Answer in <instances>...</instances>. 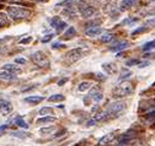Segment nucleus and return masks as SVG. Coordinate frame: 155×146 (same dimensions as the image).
<instances>
[{
    "instance_id": "obj_28",
    "label": "nucleus",
    "mask_w": 155,
    "mask_h": 146,
    "mask_svg": "<svg viewBox=\"0 0 155 146\" xmlns=\"http://www.w3.org/2000/svg\"><path fill=\"white\" fill-rule=\"evenodd\" d=\"M153 48H155V41H151V42L145 43L144 47H143V50L144 52H148V50H151Z\"/></svg>"
},
{
    "instance_id": "obj_23",
    "label": "nucleus",
    "mask_w": 155,
    "mask_h": 146,
    "mask_svg": "<svg viewBox=\"0 0 155 146\" xmlns=\"http://www.w3.org/2000/svg\"><path fill=\"white\" fill-rule=\"evenodd\" d=\"M113 40H114V34L113 33H105V34H102V37H101V42H104V43H108V42H111Z\"/></svg>"
},
{
    "instance_id": "obj_2",
    "label": "nucleus",
    "mask_w": 155,
    "mask_h": 146,
    "mask_svg": "<svg viewBox=\"0 0 155 146\" xmlns=\"http://www.w3.org/2000/svg\"><path fill=\"white\" fill-rule=\"evenodd\" d=\"M132 92H133V85L130 82L123 81L113 90V96L116 98L117 97H126V96L130 95Z\"/></svg>"
},
{
    "instance_id": "obj_30",
    "label": "nucleus",
    "mask_w": 155,
    "mask_h": 146,
    "mask_svg": "<svg viewBox=\"0 0 155 146\" xmlns=\"http://www.w3.org/2000/svg\"><path fill=\"white\" fill-rule=\"evenodd\" d=\"M132 75V72L129 71V70H127V69H124L123 71H122V74H121V76H120V80H123V79H127V78H129Z\"/></svg>"
},
{
    "instance_id": "obj_36",
    "label": "nucleus",
    "mask_w": 155,
    "mask_h": 146,
    "mask_svg": "<svg viewBox=\"0 0 155 146\" xmlns=\"http://www.w3.org/2000/svg\"><path fill=\"white\" fill-rule=\"evenodd\" d=\"M67 81H68V78H64V79H62L59 82H58V86H62V85H64Z\"/></svg>"
},
{
    "instance_id": "obj_42",
    "label": "nucleus",
    "mask_w": 155,
    "mask_h": 146,
    "mask_svg": "<svg viewBox=\"0 0 155 146\" xmlns=\"http://www.w3.org/2000/svg\"><path fill=\"white\" fill-rule=\"evenodd\" d=\"M150 2H155V0H150Z\"/></svg>"
},
{
    "instance_id": "obj_38",
    "label": "nucleus",
    "mask_w": 155,
    "mask_h": 146,
    "mask_svg": "<svg viewBox=\"0 0 155 146\" xmlns=\"http://www.w3.org/2000/svg\"><path fill=\"white\" fill-rule=\"evenodd\" d=\"M63 47H64V46L61 44V43H54V44H53V48H54V49H57V48H63Z\"/></svg>"
},
{
    "instance_id": "obj_16",
    "label": "nucleus",
    "mask_w": 155,
    "mask_h": 146,
    "mask_svg": "<svg viewBox=\"0 0 155 146\" xmlns=\"http://www.w3.org/2000/svg\"><path fill=\"white\" fill-rule=\"evenodd\" d=\"M54 122H57V118H55V117H51V116H48V117H42V118H38V119H37V124H40V125H42V124H48V123H54Z\"/></svg>"
},
{
    "instance_id": "obj_27",
    "label": "nucleus",
    "mask_w": 155,
    "mask_h": 146,
    "mask_svg": "<svg viewBox=\"0 0 155 146\" xmlns=\"http://www.w3.org/2000/svg\"><path fill=\"white\" fill-rule=\"evenodd\" d=\"M75 4V0H64L59 4V6H65V9H73V5Z\"/></svg>"
},
{
    "instance_id": "obj_9",
    "label": "nucleus",
    "mask_w": 155,
    "mask_h": 146,
    "mask_svg": "<svg viewBox=\"0 0 155 146\" xmlns=\"http://www.w3.org/2000/svg\"><path fill=\"white\" fill-rule=\"evenodd\" d=\"M113 138H114V133H108V134L104 135V136L99 140L97 145H99V146H106L107 144H110V142L112 141V139H113Z\"/></svg>"
},
{
    "instance_id": "obj_43",
    "label": "nucleus",
    "mask_w": 155,
    "mask_h": 146,
    "mask_svg": "<svg viewBox=\"0 0 155 146\" xmlns=\"http://www.w3.org/2000/svg\"><path fill=\"white\" fill-rule=\"evenodd\" d=\"M0 2H3V0H0Z\"/></svg>"
},
{
    "instance_id": "obj_8",
    "label": "nucleus",
    "mask_w": 155,
    "mask_h": 146,
    "mask_svg": "<svg viewBox=\"0 0 155 146\" xmlns=\"http://www.w3.org/2000/svg\"><path fill=\"white\" fill-rule=\"evenodd\" d=\"M104 32V30L100 26H91L86 30V34L90 37H96V36H100Z\"/></svg>"
},
{
    "instance_id": "obj_15",
    "label": "nucleus",
    "mask_w": 155,
    "mask_h": 146,
    "mask_svg": "<svg viewBox=\"0 0 155 146\" xmlns=\"http://www.w3.org/2000/svg\"><path fill=\"white\" fill-rule=\"evenodd\" d=\"M102 68H104V70L107 72L108 75H113V74H116V71H117V68H116V66H114V64H112V63L104 64V65H102Z\"/></svg>"
},
{
    "instance_id": "obj_5",
    "label": "nucleus",
    "mask_w": 155,
    "mask_h": 146,
    "mask_svg": "<svg viewBox=\"0 0 155 146\" xmlns=\"http://www.w3.org/2000/svg\"><path fill=\"white\" fill-rule=\"evenodd\" d=\"M84 56V53L80 48H75V49H71L67 53V56H65V59L68 63H75L76 60H80Z\"/></svg>"
},
{
    "instance_id": "obj_6",
    "label": "nucleus",
    "mask_w": 155,
    "mask_h": 146,
    "mask_svg": "<svg viewBox=\"0 0 155 146\" xmlns=\"http://www.w3.org/2000/svg\"><path fill=\"white\" fill-rule=\"evenodd\" d=\"M51 25H52V27L55 28V31L58 33H61L67 27V22H64L61 17H53V19L51 20Z\"/></svg>"
},
{
    "instance_id": "obj_33",
    "label": "nucleus",
    "mask_w": 155,
    "mask_h": 146,
    "mask_svg": "<svg viewBox=\"0 0 155 146\" xmlns=\"http://www.w3.org/2000/svg\"><path fill=\"white\" fill-rule=\"evenodd\" d=\"M53 37H54V34H53V33H49V34H47V36H45V37L42 38V42H45V43H46V42H48V41H51V40H52Z\"/></svg>"
},
{
    "instance_id": "obj_3",
    "label": "nucleus",
    "mask_w": 155,
    "mask_h": 146,
    "mask_svg": "<svg viewBox=\"0 0 155 146\" xmlns=\"http://www.w3.org/2000/svg\"><path fill=\"white\" fill-rule=\"evenodd\" d=\"M31 60L36 65L40 66V68H47V66H49V60H48V58L45 56L42 52H35V53H32L31 54Z\"/></svg>"
},
{
    "instance_id": "obj_14",
    "label": "nucleus",
    "mask_w": 155,
    "mask_h": 146,
    "mask_svg": "<svg viewBox=\"0 0 155 146\" xmlns=\"http://www.w3.org/2000/svg\"><path fill=\"white\" fill-rule=\"evenodd\" d=\"M45 100L43 96H28L25 98V102L27 103H31V104H37V103H40Z\"/></svg>"
},
{
    "instance_id": "obj_37",
    "label": "nucleus",
    "mask_w": 155,
    "mask_h": 146,
    "mask_svg": "<svg viewBox=\"0 0 155 146\" xmlns=\"http://www.w3.org/2000/svg\"><path fill=\"white\" fill-rule=\"evenodd\" d=\"M16 63H17V64H25V63H26V60H25V59H22V58H17V59H16Z\"/></svg>"
},
{
    "instance_id": "obj_7",
    "label": "nucleus",
    "mask_w": 155,
    "mask_h": 146,
    "mask_svg": "<svg viewBox=\"0 0 155 146\" xmlns=\"http://www.w3.org/2000/svg\"><path fill=\"white\" fill-rule=\"evenodd\" d=\"M0 112H2V114H4V116H8L9 113H11L12 112L11 103L5 101V100H0Z\"/></svg>"
},
{
    "instance_id": "obj_31",
    "label": "nucleus",
    "mask_w": 155,
    "mask_h": 146,
    "mask_svg": "<svg viewBox=\"0 0 155 146\" xmlns=\"http://www.w3.org/2000/svg\"><path fill=\"white\" fill-rule=\"evenodd\" d=\"M148 30V27H139V28H137V30H134L133 32H132V34L134 36V34H138V33H143V32H145Z\"/></svg>"
},
{
    "instance_id": "obj_40",
    "label": "nucleus",
    "mask_w": 155,
    "mask_h": 146,
    "mask_svg": "<svg viewBox=\"0 0 155 146\" xmlns=\"http://www.w3.org/2000/svg\"><path fill=\"white\" fill-rule=\"evenodd\" d=\"M147 117H148V118H155V111H154V112H150Z\"/></svg>"
},
{
    "instance_id": "obj_24",
    "label": "nucleus",
    "mask_w": 155,
    "mask_h": 146,
    "mask_svg": "<svg viewBox=\"0 0 155 146\" xmlns=\"http://www.w3.org/2000/svg\"><path fill=\"white\" fill-rule=\"evenodd\" d=\"M65 100V97L63 96V95H53V96H51L49 98H48V101L49 102H62V101H64Z\"/></svg>"
},
{
    "instance_id": "obj_1",
    "label": "nucleus",
    "mask_w": 155,
    "mask_h": 146,
    "mask_svg": "<svg viewBox=\"0 0 155 146\" xmlns=\"http://www.w3.org/2000/svg\"><path fill=\"white\" fill-rule=\"evenodd\" d=\"M8 15H9V17H11L12 20H24V19L30 17L31 12L27 9H24V8L10 6V8H8Z\"/></svg>"
},
{
    "instance_id": "obj_22",
    "label": "nucleus",
    "mask_w": 155,
    "mask_h": 146,
    "mask_svg": "<svg viewBox=\"0 0 155 146\" xmlns=\"http://www.w3.org/2000/svg\"><path fill=\"white\" fill-rule=\"evenodd\" d=\"M40 116H42V117L53 116V108H51V107H43L41 111H40Z\"/></svg>"
},
{
    "instance_id": "obj_21",
    "label": "nucleus",
    "mask_w": 155,
    "mask_h": 146,
    "mask_svg": "<svg viewBox=\"0 0 155 146\" xmlns=\"http://www.w3.org/2000/svg\"><path fill=\"white\" fill-rule=\"evenodd\" d=\"M90 87H91V82L84 81V82L79 84V86H78V91H79V92H84V91H87Z\"/></svg>"
},
{
    "instance_id": "obj_13",
    "label": "nucleus",
    "mask_w": 155,
    "mask_h": 146,
    "mask_svg": "<svg viewBox=\"0 0 155 146\" xmlns=\"http://www.w3.org/2000/svg\"><path fill=\"white\" fill-rule=\"evenodd\" d=\"M127 47H128V42L121 41V42H118V43H116L113 47H111V50H112V52H121V50L126 49Z\"/></svg>"
},
{
    "instance_id": "obj_32",
    "label": "nucleus",
    "mask_w": 155,
    "mask_h": 146,
    "mask_svg": "<svg viewBox=\"0 0 155 146\" xmlns=\"http://www.w3.org/2000/svg\"><path fill=\"white\" fill-rule=\"evenodd\" d=\"M138 64H140V63H139V60H137V59H132V60H128V62H127V66L138 65Z\"/></svg>"
},
{
    "instance_id": "obj_19",
    "label": "nucleus",
    "mask_w": 155,
    "mask_h": 146,
    "mask_svg": "<svg viewBox=\"0 0 155 146\" xmlns=\"http://www.w3.org/2000/svg\"><path fill=\"white\" fill-rule=\"evenodd\" d=\"M15 124H16L17 126H20V128H24V129H27V128H28V124L22 119L21 116H17V117H16V119H15Z\"/></svg>"
},
{
    "instance_id": "obj_39",
    "label": "nucleus",
    "mask_w": 155,
    "mask_h": 146,
    "mask_svg": "<svg viewBox=\"0 0 155 146\" xmlns=\"http://www.w3.org/2000/svg\"><path fill=\"white\" fill-rule=\"evenodd\" d=\"M95 123H96V122H95L94 119H91V120H89V122L86 123V125H87V126H92V125H94Z\"/></svg>"
},
{
    "instance_id": "obj_26",
    "label": "nucleus",
    "mask_w": 155,
    "mask_h": 146,
    "mask_svg": "<svg viewBox=\"0 0 155 146\" xmlns=\"http://www.w3.org/2000/svg\"><path fill=\"white\" fill-rule=\"evenodd\" d=\"M8 22H9V20H8V16H6V14H4V12H0V28L4 27L5 25H8Z\"/></svg>"
},
{
    "instance_id": "obj_29",
    "label": "nucleus",
    "mask_w": 155,
    "mask_h": 146,
    "mask_svg": "<svg viewBox=\"0 0 155 146\" xmlns=\"http://www.w3.org/2000/svg\"><path fill=\"white\" fill-rule=\"evenodd\" d=\"M11 135H12V136H15V138L25 139V138H27V135H28V134H26V133H24V132H12V133H11Z\"/></svg>"
},
{
    "instance_id": "obj_10",
    "label": "nucleus",
    "mask_w": 155,
    "mask_h": 146,
    "mask_svg": "<svg viewBox=\"0 0 155 146\" xmlns=\"http://www.w3.org/2000/svg\"><path fill=\"white\" fill-rule=\"evenodd\" d=\"M3 69H4V71L11 72V74H17V72H21V69L18 68V66H16V65H14V64H5L3 66Z\"/></svg>"
},
{
    "instance_id": "obj_25",
    "label": "nucleus",
    "mask_w": 155,
    "mask_h": 146,
    "mask_svg": "<svg viewBox=\"0 0 155 146\" xmlns=\"http://www.w3.org/2000/svg\"><path fill=\"white\" fill-rule=\"evenodd\" d=\"M55 130L54 126H49V128H42V129L40 130V134L41 135H51L53 132Z\"/></svg>"
},
{
    "instance_id": "obj_11",
    "label": "nucleus",
    "mask_w": 155,
    "mask_h": 146,
    "mask_svg": "<svg viewBox=\"0 0 155 146\" xmlns=\"http://www.w3.org/2000/svg\"><path fill=\"white\" fill-rule=\"evenodd\" d=\"M95 12H96V10H95L92 6H89V5H87L85 9H83V10L80 11L81 16H83V17H85V19H89V17H91Z\"/></svg>"
},
{
    "instance_id": "obj_35",
    "label": "nucleus",
    "mask_w": 155,
    "mask_h": 146,
    "mask_svg": "<svg viewBox=\"0 0 155 146\" xmlns=\"http://www.w3.org/2000/svg\"><path fill=\"white\" fill-rule=\"evenodd\" d=\"M31 41H32V37H27V38H25V40L20 41V43H21V44H26V43H30Z\"/></svg>"
},
{
    "instance_id": "obj_17",
    "label": "nucleus",
    "mask_w": 155,
    "mask_h": 146,
    "mask_svg": "<svg viewBox=\"0 0 155 146\" xmlns=\"http://www.w3.org/2000/svg\"><path fill=\"white\" fill-rule=\"evenodd\" d=\"M15 75L11 74V72H8V71H3L0 72V80H5V81H11V80H15Z\"/></svg>"
},
{
    "instance_id": "obj_18",
    "label": "nucleus",
    "mask_w": 155,
    "mask_h": 146,
    "mask_svg": "<svg viewBox=\"0 0 155 146\" xmlns=\"http://www.w3.org/2000/svg\"><path fill=\"white\" fill-rule=\"evenodd\" d=\"M90 97L95 101V102H100L102 98H104V96H102V94L100 92V91H97V90H94V91H91V94H90Z\"/></svg>"
},
{
    "instance_id": "obj_4",
    "label": "nucleus",
    "mask_w": 155,
    "mask_h": 146,
    "mask_svg": "<svg viewBox=\"0 0 155 146\" xmlns=\"http://www.w3.org/2000/svg\"><path fill=\"white\" fill-rule=\"evenodd\" d=\"M123 109H124V102H113L106 108V112L108 113V116L116 117L117 114H120Z\"/></svg>"
},
{
    "instance_id": "obj_41",
    "label": "nucleus",
    "mask_w": 155,
    "mask_h": 146,
    "mask_svg": "<svg viewBox=\"0 0 155 146\" xmlns=\"http://www.w3.org/2000/svg\"><path fill=\"white\" fill-rule=\"evenodd\" d=\"M8 126H9V125H2V126H0V132H2V130H5Z\"/></svg>"
},
{
    "instance_id": "obj_12",
    "label": "nucleus",
    "mask_w": 155,
    "mask_h": 146,
    "mask_svg": "<svg viewBox=\"0 0 155 146\" xmlns=\"http://www.w3.org/2000/svg\"><path fill=\"white\" fill-rule=\"evenodd\" d=\"M135 4H137V0H122L120 8H121L122 11H124V10H127V9L134 6Z\"/></svg>"
},
{
    "instance_id": "obj_44",
    "label": "nucleus",
    "mask_w": 155,
    "mask_h": 146,
    "mask_svg": "<svg viewBox=\"0 0 155 146\" xmlns=\"http://www.w3.org/2000/svg\"><path fill=\"white\" fill-rule=\"evenodd\" d=\"M0 136H2V134H0Z\"/></svg>"
},
{
    "instance_id": "obj_34",
    "label": "nucleus",
    "mask_w": 155,
    "mask_h": 146,
    "mask_svg": "<svg viewBox=\"0 0 155 146\" xmlns=\"http://www.w3.org/2000/svg\"><path fill=\"white\" fill-rule=\"evenodd\" d=\"M145 25H147V26H155V17L147 20V21H145Z\"/></svg>"
},
{
    "instance_id": "obj_20",
    "label": "nucleus",
    "mask_w": 155,
    "mask_h": 146,
    "mask_svg": "<svg viewBox=\"0 0 155 146\" xmlns=\"http://www.w3.org/2000/svg\"><path fill=\"white\" fill-rule=\"evenodd\" d=\"M76 36V31H75V28L74 27H69L68 28V31L64 33V38L65 40H71V38H74Z\"/></svg>"
}]
</instances>
